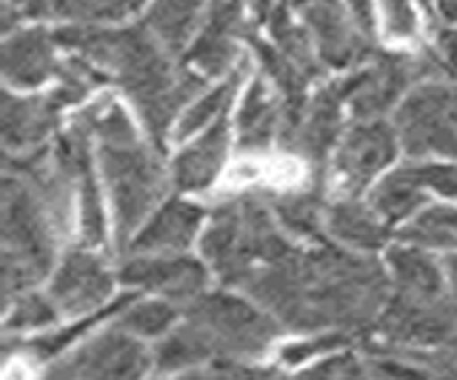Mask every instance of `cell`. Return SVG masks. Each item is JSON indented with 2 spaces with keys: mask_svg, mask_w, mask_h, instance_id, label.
<instances>
[{
  "mask_svg": "<svg viewBox=\"0 0 457 380\" xmlns=\"http://www.w3.org/2000/svg\"><path fill=\"white\" fill-rule=\"evenodd\" d=\"M395 129L411 158L443 154L457 161V80L432 78L414 83L397 106Z\"/></svg>",
  "mask_w": 457,
  "mask_h": 380,
  "instance_id": "obj_6",
  "label": "cell"
},
{
  "mask_svg": "<svg viewBox=\"0 0 457 380\" xmlns=\"http://www.w3.org/2000/svg\"><path fill=\"white\" fill-rule=\"evenodd\" d=\"M61 103L54 95L46 97H14L12 92L4 95V144L9 152H32L40 149L57 118H61Z\"/></svg>",
  "mask_w": 457,
  "mask_h": 380,
  "instance_id": "obj_14",
  "label": "cell"
},
{
  "mask_svg": "<svg viewBox=\"0 0 457 380\" xmlns=\"http://www.w3.org/2000/svg\"><path fill=\"white\" fill-rule=\"evenodd\" d=\"M149 369V351L143 349L135 332L120 323L97 332L66 360L52 366V377H137Z\"/></svg>",
  "mask_w": 457,
  "mask_h": 380,
  "instance_id": "obj_8",
  "label": "cell"
},
{
  "mask_svg": "<svg viewBox=\"0 0 457 380\" xmlns=\"http://www.w3.org/2000/svg\"><path fill=\"white\" fill-rule=\"evenodd\" d=\"M426 194L428 189L418 175V166L409 163L378 183L375 192H371L369 206L392 227V223H400L418 212L426 203Z\"/></svg>",
  "mask_w": 457,
  "mask_h": 380,
  "instance_id": "obj_22",
  "label": "cell"
},
{
  "mask_svg": "<svg viewBox=\"0 0 457 380\" xmlns=\"http://www.w3.org/2000/svg\"><path fill=\"white\" fill-rule=\"evenodd\" d=\"M295 244L263 198L240 194L214 209L204 235V255L226 286H243L261 266L289 255Z\"/></svg>",
  "mask_w": 457,
  "mask_h": 380,
  "instance_id": "obj_2",
  "label": "cell"
},
{
  "mask_svg": "<svg viewBox=\"0 0 457 380\" xmlns=\"http://www.w3.org/2000/svg\"><path fill=\"white\" fill-rule=\"evenodd\" d=\"M380 4L386 15V32L395 40H414V35H418V9H414L411 0H380Z\"/></svg>",
  "mask_w": 457,
  "mask_h": 380,
  "instance_id": "obj_35",
  "label": "cell"
},
{
  "mask_svg": "<svg viewBox=\"0 0 457 380\" xmlns=\"http://www.w3.org/2000/svg\"><path fill=\"white\" fill-rule=\"evenodd\" d=\"M428 192L457 201V161L454 163H414Z\"/></svg>",
  "mask_w": 457,
  "mask_h": 380,
  "instance_id": "obj_36",
  "label": "cell"
},
{
  "mask_svg": "<svg viewBox=\"0 0 457 380\" xmlns=\"http://www.w3.org/2000/svg\"><path fill=\"white\" fill-rule=\"evenodd\" d=\"M100 166L112 194L114 235L118 244L126 246L163 198V166L157 161V149L152 144L146 146L140 137L100 144Z\"/></svg>",
  "mask_w": 457,
  "mask_h": 380,
  "instance_id": "obj_4",
  "label": "cell"
},
{
  "mask_svg": "<svg viewBox=\"0 0 457 380\" xmlns=\"http://www.w3.org/2000/svg\"><path fill=\"white\" fill-rule=\"evenodd\" d=\"M343 137V92L340 83H328L318 95H312L297 115L283 118L280 146L306 161L320 163Z\"/></svg>",
  "mask_w": 457,
  "mask_h": 380,
  "instance_id": "obj_12",
  "label": "cell"
},
{
  "mask_svg": "<svg viewBox=\"0 0 457 380\" xmlns=\"http://www.w3.org/2000/svg\"><path fill=\"white\" fill-rule=\"evenodd\" d=\"M52 301L63 315L80 318L92 315L109 301L112 294V275L97 255L86 249H69L61 269L52 280Z\"/></svg>",
  "mask_w": 457,
  "mask_h": 380,
  "instance_id": "obj_13",
  "label": "cell"
},
{
  "mask_svg": "<svg viewBox=\"0 0 457 380\" xmlns=\"http://www.w3.org/2000/svg\"><path fill=\"white\" fill-rule=\"evenodd\" d=\"M375 329L386 341L383 351H423L443 346L457 335V298L449 292L443 298L414 301L392 292Z\"/></svg>",
  "mask_w": 457,
  "mask_h": 380,
  "instance_id": "obj_7",
  "label": "cell"
},
{
  "mask_svg": "<svg viewBox=\"0 0 457 380\" xmlns=\"http://www.w3.org/2000/svg\"><path fill=\"white\" fill-rule=\"evenodd\" d=\"M386 266H389L395 294H403V298H414V301H432L449 294L446 269H443V263L432 258V252L426 246H414V244L392 246Z\"/></svg>",
  "mask_w": 457,
  "mask_h": 380,
  "instance_id": "obj_15",
  "label": "cell"
},
{
  "mask_svg": "<svg viewBox=\"0 0 457 380\" xmlns=\"http://www.w3.org/2000/svg\"><path fill=\"white\" fill-rule=\"evenodd\" d=\"M306 26L320 61L332 69H357L378 52L375 40L357 26L346 0H312Z\"/></svg>",
  "mask_w": 457,
  "mask_h": 380,
  "instance_id": "obj_11",
  "label": "cell"
},
{
  "mask_svg": "<svg viewBox=\"0 0 457 380\" xmlns=\"http://www.w3.org/2000/svg\"><path fill=\"white\" fill-rule=\"evenodd\" d=\"M400 241L426 246V249H449L457 252V206H428L420 215H414L403 229Z\"/></svg>",
  "mask_w": 457,
  "mask_h": 380,
  "instance_id": "obj_24",
  "label": "cell"
},
{
  "mask_svg": "<svg viewBox=\"0 0 457 380\" xmlns=\"http://www.w3.org/2000/svg\"><path fill=\"white\" fill-rule=\"evenodd\" d=\"M235 40L237 35L220 29V26L204 23L197 40L189 46V52H186V63L195 66L197 75H204V78L226 75L235 61Z\"/></svg>",
  "mask_w": 457,
  "mask_h": 380,
  "instance_id": "obj_28",
  "label": "cell"
},
{
  "mask_svg": "<svg viewBox=\"0 0 457 380\" xmlns=\"http://www.w3.org/2000/svg\"><path fill=\"white\" fill-rule=\"evenodd\" d=\"M346 6L352 9L357 26H361V29L378 44V37H375V9H371V0H346Z\"/></svg>",
  "mask_w": 457,
  "mask_h": 380,
  "instance_id": "obj_39",
  "label": "cell"
},
{
  "mask_svg": "<svg viewBox=\"0 0 457 380\" xmlns=\"http://www.w3.org/2000/svg\"><path fill=\"white\" fill-rule=\"evenodd\" d=\"M397 146L400 137L392 123H386L380 118L357 120L340 137L335 152V175L340 189L346 194L363 192L366 183L397 158Z\"/></svg>",
  "mask_w": 457,
  "mask_h": 380,
  "instance_id": "obj_10",
  "label": "cell"
},
{
  "mask_svg": "<svg viewBox=\"0 0 457 380\" xmlns=\"http://www.w3.org/2000/svg\"><path fill=\"white\" fill-rule=\"evenodd\" d=\"M443 269H446V284H449V292L457 298V252H454V255H449L446 260H443Z\"/></svg>",
  "mask_w": 457,
  "mask_h": 380,
  "instance_id": "obj_41",
  "label": "cell"
},
{
  "mask_svg": "<svg viewBox=\"0 0 457 380\" xmlns=\"http://www.w3.org/2000/svg\"><path fill=\"white\" fill-rule=\"evenodd\" d=\"M283 123V101L278 92L269 89L266 78H257L246 103L237 118V135H240V152H263L278 140Z\"/></svg>",
  "mask_w": 457,
  "mask_h": 380,
  "instance_id": "obj_20",
  "label": "cell"
},
{
  "mask_svg": "<svg viewBox=\"0 0 457 380\" xmlns=\"http://www.w3.org/2000/svg\"><path fill=\"white\" fill-rule=\"evenodd\" d=\"M323 229L326 235H332L337 244L361 249V252H375L389 241V223H386L371 206L357 201L354 194H346V198H340L337 203L326 206Z\"/></svg>",
  "mask_w": 457,
  "mask_h": 380,
  "instance_id": "obj_19",
  "label": "cell"
},
{
  "mask_svg": "<svg viewBox=\"0 0 457 380\" xmlns=\"http://www.w3.org/2000/svg\"><path fill=\"white\" fill-rule=\"evenodd\" d=\"M206 9L209 0H154L143 18V26L161 40L169 54H180Z\"/></svg>",
  "mask_w": 457,
  "mask_h": 380,
  "instance_id": "obj_21",
  "label": "cell"
},
{
  "mask_svg": "<svg viewBox=\"0 0 457 380\" xmlns=\"http://www.w3.org/2000/svg\"><path fill=\"white\" fill-rule=\"evenodd\" d=\"M212 349L206 343V337L197 332L195 323L186 320L180 329L169 332L154 349V366L157 372H178L189 369L195 363H209Z\"/></svg>",
  "mask_w": 457,
  "mask_h": 380,
  "instance_id": "obj_26",
  "label": "cell"
},
{
  "mask_svg": "<svg viewBox=\"0 0 457 380\" xmlns=\"http://www.w3.org/2000/svg\"><path fill=\"white\" fill-rule=\"evenodd\" d=\"M352 337L346 335V329L340 332H328V335H318V337H309V341H300V343H289L283 346V360L286 363H303V360H312L318 355H328V351H337L343 346H349Z\"/></svg>",
  "mask_w": 457,
  "mask_h": 380,
  "instance_id": "obj_34",
  "label": "cell"
},
{
  "mask_svg": "<svg viewBox=\"0 0 457 380\" xmlns=\"http://www.w3.org/2000/svg\"><path fill=\"white\" fill-rule=\"evenodd\" d=\"M286 4H295V6H309L312 0H286Z\"/></svg>",
  "mask_w": 457,
  "mask_h": 380,
  "instance_id": "obj_42",
  "label": "cell"
},
{
  "mask_svg": "<svg viewBox=\"0 0 457 380\" xmlns=\"http://www.w3.org/2000/svg\"><path fill=\"white\" fill-rule=\"evenodd\" d=\"M118 280L132 289L157 292L175 303H189L206 292L209 269L180 252H135L120 269Z\"/></svg>",
  "mask_w": 457,
  "mask_h": 380,
  "instance_id": "obj_9",
  "label": "cell"
},
{
  "mask_svg": "<svg viewBox=\"0 0 457 380\" xmlns=\"http://www.w3.org/2000/svg\"><path fill=\"white\" fill-rule=\"evenodd\" d=\"M137 298V294H126V298H120L114 306H109L106 312H97V315H83V320L80 323H75L71 329H63V332H54V335H46V337H37V341H32V343H26V351H32V355L37 358V360H49L52 355H57V351H63L69 343H75L80 335H86V332H92V326L95 323H100L106 315H112V312H123V309L132 303Z\"/></svg>",
  "mask_w": 457,
  "mask_h": 380,
  "instance_id": "obj_32",
  "label": "cell"
},
{
  "mask_svg": "<svg viewBox=\"0 0 457 380\" xmlns=\"http://www.w3.org/2000/svg\"><path fill=\"white\" fill-rule=\"evenodd\" d=\"M266 21H269V32H271V40H275V46L297 69H303L309 78H318L320 75V63H323L320 54H318V46H314V40L309 37L306 29H300V26L292 23L286 4H275V6H271Z\"/></svg>",
  "mask_w": 457,
  "mask_h": 380,
  "instance_id": "obj_23",
  "label": "cell"
},
{
  "mask_svg": "<svg viewBox=\"0 0 457 380\" xmlns=\"http://www.w3.org/2000/svg\"><path fill=\"white\" fill-rule=\"evenodd\" d=\"M446 23H457V0H426Z\"/></svg>",
  "mask_w": 457,
  "mask_h": 380,
  "instance_id": "obj_40",
  "label": "cell"
},
{
  "mask_svg": "<svg viewBox=\"0 0 457 380\" xmlns=\"http://www.w3.org/2000/svg\"><path fill=\"white\" fill-rule=\"evenodd\" d=\"M61 232L37 189L26 178H4V292L6 303L37 286L52 269Z\"/></svg>",
  "mask_w": 457,
  "mask_h": 380,
  "instance_id": "obj_3",
  "label": "cell"
},
{
  "mask_svg": "<svg viewBox=\"0 0 457 380\" xmlns=\"http://www.w3.org/2000/svg\"><path fill=\"white\" fill-rule=\"evenodd\" d=\"M271 209L280 220V227L286 232H292L297 237H318L326 232L323 229V203H320V192L318 186H312L306 192H297V194H283V198L271 201Z\"/></svg>",
  "mask_w": 457,
  "mask_h": 380,
  "instance_id": "obj_27",
  "label": "cell"
},
{
  "mask_svg": "<svg viewBox=\"0 0 457 380\" xmlns=\"http://www.w3.org/2000/svg\"><path fill=\"white\" fill-rule=\"evenodd\" d=\"M78 192H80V235L86 246H100L106 241V218L100 206V189L92 172V158H86L78 169Z\"/></svg>",
  "mask_w": 457,
  "mask_h": 380,
  "instance_id": "obj_29",
  "label": "cell"
},
{
  "mask_svg": "<svg viewBox=\"0 0 457 380\" xmlns=\"http://www.w3.org/2000/svg\"><path fill=\"white\" fill-rule=\"evenodd\" d=\"M243 75H246V66L235 69L232 75H228V80H223L220 87H214L212 92L195 97V101L183 109V115L178 118V137H189L200 129H206V126H212L214 120L223 118V112L228 109V103H232V97L240 87Z\"/></svg>",
  "mask_w": 457,
  "mask_h": 380,
  "instance_id": "obj_25",
  "label": "cell"
},
{
  "mask_svg": "<svg viewBox=\"0 0 457 380\" xmlns=\"http://www.w3.org/2000/svg\"><path fill=\"white\" fill-rule=\"evenodd\" d=\"M52 0H4V32H12L18 18H46Z\"/></svg>",
  "mask_w": 457,
  "mask_h": 380,
  "instance_id": "obj_38",
  "label": "cell"
},
{
  "mask_svg": "<svg viewBox=\"0 0 457 380\" xmlns=\"http://www.w3.org/2000/svg\"><path fill=\"white\" fill-rule=\"evenodd\" d=\"M140 4H143V0H135V6H140Z\"/></svg>",
  "mask_w": 457,
  "mask_h": 380,
  "instance_id": "obj_43",
  "label": "cell"
},
{
  "mask_svg": "<svg viewBox=\"0 0 457 380\" xmlns=\"http://www.w3.org/2000/svg\"><path fill=\"white\" fill-rule=\"evenodd\" d=\"M63 312L57 309L52 301V294H35V292H23L18 294V303H14L12 315L6 318V329L9 332H26V329H43L52 326V323L61 318Z\"/></svg>",
  "mask_w": 457,
  "mask_h": 380,
  "instance_id": "obj_33",
  "label": "cell"
},
{
  "mask_svg": "<svg viewBox=\"0 0 457 380\" xmlns=\"http://www.w3.org/2000/svg\"><path fill=\"white\" fill-rule=\"evenodd\" d=\"M243 289L286 329H366L389 303L392 277L375 258L323 244L312 252L295 246L261 266Z\"/></svg>",
  "mask_w": 457,
  "mask_h": 380,
  "instance_id": "obj_1",
  "label": "cell"
},
{
  "mask_svg": "<svg viewBox=\"0 0 457 380\" xmlns=\"http://www.w3.org/2000/svg\"><path fill=\"white\" fill-rule=\"evenodd\" d=\"M226 154H228V120L220 118L212 126H206V132L178 154L175 166H171V180L183 192L206 189L220 175Z\"/></svg>",
  "mask_w": 457,
  "mask_h": 380,
  "instance_id": "obj_17",
  "label": "cell"
},
{
  "mask_svg": "<svg viewBox=\"0 0 457 380\" xmlns=\"http://www.w3.org/2000/svg\"><path fill=\"white\" fill-rule=\"evenodd\" d=\"M54 37L43 29H26L4 44V75L12 87L32 89L57 78L61 63L54 58Z\"/></svg>",
  "mask_w": 457,
  "mask_h": 380,
  "instance_id": "obj_16",
  "label": "cell"
},
{
  "mask_svg": "<svg viewBox=\"0 0 457 380\" xmlns=\"http://www.w3.org/2000/svg\"><path fill=\"white\" fill-rule=\"evenodd\" d=\"M200 223H204V209L171 198L149 218L129 246L132 252H183L200 232Z\"/></svg>",
  "mask_w": 457,
  "mask_h": 380,
  "instance_id": "obj_18",
  "label": "cell"
},
{
  "mask_svg": "<svg viewBox=\"0 0 457 380\" xmlns=\"http://www.w3.org/2000/svg\"><path fill=\"white\" fill-rule=\"evenodd\" d=\"M137 9L135 0H52V12L71 23H104L120 21Z\"/></svg>",
  "mask_w": 457,
  "mask_h": 380,
  "instance_id": "obj_31",
  "label": "cell"
},
{
  "mask_svg": "<svg viewBox=\"0 0 457 380\" xmlns=\"http://www.w3.org/2000/svg\"><path fill=\"white\" fill-rule=\"evenodd\" d=\"M186 320L195 323L206 337L214 358L249 360L271 343L280 332V323L271 318L261 303L252 306L243 298L226 292H204L186 303Z\"/></svg>",
  "mask_w": 457,
  "mask_h": 380,
  "instance_id": "obj_5",
  "label": "cell"
},
{
  "mask_svg": "<svg viewBox=\"0 0 457 380\" xmlns=\"http://www.w3.org/2000/svg\"><path fill=\"white\" fill-rule=\"evenodd\" d=\"M363 375H369V366H363V360L352 355V351H346V355L328 351L326 360L306 369V377H363Z\"/></svg>",
  "mask_w": 457,
  "mask_h": 380,
  "instance_id": "obj_37",
  "label": "cell"
},
{
  "mask_svg": "<svg viewBox=\"0 0 457 380\" xmlns=\"http://www.w3.org/2000/svg\"><path fill=\"white\" fill-rule=\"evenodd\" d=\"M178 320L175 301H132L120 312V326L135 332L137 337H157L166 335L171 323Z\"/></svg>",
  "mask_w": 457,
  "mask_h": 380,
  "instance_id": "obj_30",
  "label": "cell"
}]
</instances>
